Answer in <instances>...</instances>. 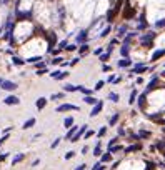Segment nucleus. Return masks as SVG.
<instances>
[{"mask_svg": "<svg viewBox=\"0 0 165 170\" xmlns=\"http://www.w3.org/2000/svg\"><path fill=\"white\" fill-rule=\"evenodd\" d=\"M145 70H147V67H145V65H137L135 69H133V72H135V73H143Z\"/></svg>", "mask_w": 165, "mask_h": 170, "instance_id": "cd10ccee", "label": "nucleus"}, {"mask_svg": "<svg viewBox=\"0 0 165 170\" xmlns=\"http://www.w3.org/2000/svg\"><path fill=\"white\" fill-rule=\"evenodd\" d=\"M107 7H108V2H107V0H100L99 7H97V13H104L105 10H107Z\"/></svg>", "mask_w": 165, "mask_h": 170, "instance_id": "2eb2a0df", "label": "nucleus"}, {"mask_svg": "<svg viewBox=\"0 0 165 170\" xmlns=\"http://www.w3.org/2000/svg\"><path fill=\"white\" fill-rule=\"evenodd\" d=\"M45 105H47V98H45V97H38L37 102H35V107H37V110H44Z\"/></svg>", "mask_w": 165, "mask_h": 170, "instance_id": "9b49d317", "label": "nucleus"}, {"mask_svg": "<svg viewBox=\"0 0 165 170\" xmlns=\"http://www.w3.org/2000/svg\"><path fill=\"white\" fill-rule=\"evenodd\" d=\"M3 104H5V105H19L20 98L17 97V95H7V97L3 98Z\"/></svg>", "mask_w": 165, "mask_h": 170, "instance_id": "0eeeda50", "label": "nucleus"}, {"mask_svg": "<svg viewBox=\"0 0 165 170\" xmlns=\"http://www.w3.org/2000/svg\"><path fill=\"white\" fill-rule=\"evenodd\" d=\"M135 95H137V92L133 90V92H132V95H130V100H128L130 104H133V102H135Z\"/></svg>", "mask_w": 165, "mask_h": 170, "instance_id": "3c124183", "label": "nucleus"}, {"mask_svg": "<svg viewBox=\"0 0 165 170\" xmlns=\"http://www.w3.org/2000/svg\"><path fill=\"white\" fill-rule=\"evenodd\" d=\"M3 80H5V79H3V77H0V85L3 83Z\"/></svg>", "mask_w": 165, "mask_h": 170, "instance_id": "4d7b16f0", "label": "nucleus"}, {"mask_svg": "<svg viewBox=\"0 0 165 170\" xmlns=\"http://www.w3.org/2000/svg\"><path fill=\"white\" fill-rule=\"evenodd\" d=\"M67 77H68V72H67V70H65V72L62 70V72H60V75H58L55 80H64V79H67Z\"/></svg>", "mask_w": 165, "mask_h": 170, "instance_id": "e433bc0d", "label": "nucleus"}, {"mask_svg": "<svg viewBox=\"0 0 165 170\" xmlns=\"http://www.w3.org/2000/svg\"><path fill=\"white\" fill-rule=\"evenodd\" d=\"M0 135H2V132H0Z\"/></svg>", "mask_w": 165, "mask_h": 170, "instance_id": "13d9d810", "label": "nucleus"}, {"mask_svg": "<svg viewBox=\"0 0 165 170\" xmlns=\"http://www.w3.org/2000/svg\"><path fill=\"white\" fill-rule=\"evenodd\" d=\"M100 167H102V162L99 160V162H95V164H93V167H92V168H90V170H99Z\"/></svg>", "mask_w": 165, "mask_h": 170, "instance_id": "49530a36", "label": "nucleus"}, {"mask_svg": "<svg viewBox=\"0 0 165 170\" xmlns=\"http://www.w3.org/2000/svg\"><path fill=\"white\" fill-rule=\"evenodd\" d=\"M82 45V47L79 48V52H80V55H83V54H87V52H89V45L87 44H80Z\"/></svg>", "mask_w": 165, "mask_h": 170, "instance_id": "c756f323", "label": "nucleus"}, {"mask_svg": "<svg viewBox=\"0 0 165 170\" xmlns=\"http://www.w3.org/2000/svg\"><path fill=\"white\" fill-rule=\"evenodd\" d=\"M40 137H42V133H37V135H33V139H32V140H38Z\"/></svg>", "mask_w": 165, "mask_h": 170, "instance_id": "864d4df0", "label": "nucleus"}, {"mask_svg": "<svg viewBox=\"0 0 165 170\" xmlns=\"http://www.w3.org/2000/svg\"><path fill=\"white\" fill-rule=\"evenodd\" d=\"M0 88H3V90H7V92H13V90L19 88V85L15 82H12V80H3V83L0 85Z\"/></svg>", "mask_w": 165, "mask_h": 170, "instance_id": "423d86ee", "label": "nucleus"}, {"mask_svg": "<svg viewBox=\"0 0 165 170\" xmlns=\"http://www.w3.org/2000/svg\"><path fill=\"white\" fill-rule=\"evenodd\" d=\"M117 143H118V137H114L112 140H108V143H107V150H108L110 147H114V145H117Z\"/></svg>", "mask_w": 165, "mask_h": 170, "instance_id": "c85d7f7f", "label": "nucleus"}, {"mask_svg": "<svg viewBox=\"0 0 165 170\" xmlns=\"http://www.w3.org/2000/svg\"><path fill=\"white\" fill-rule=\"evenodd\" d=\"M149 102H150V104H153V105H160L162 102H165V92H163V90L153 92V94L150 95Z\"/></svg>", "mask_w": 165, "mask_h": 170, "instance_id": "f03ea898", "label": "nucleus"}, {"mask_svg": "<svg viewBox=\"0 0 165 170\" xmlns=\"http://www.w3.org/2000/svg\"><path fill=\"white\" fill-rule=\"evenodd\" d=\"M60 142H62V137H57V139L50 143V148H52V150H54V148H57L58 145H60Z\"/></svg>", "mask_w": 165, "mask_h": 170, "instance_id": "bb28decb", "label": "nucleus"}, {"mask_svg": "<svg viewBox=\"0 0 165 170\" xmlns=\"http://www.w3.org/2000/svg\"><path fill=\"white\" fill-rule=\"evenodd\" d=\"M157 44H159V45H165V35H162V37H159Z\"/></svg>", "mask_w": 165, "mask_h": 170, "instance_id": "8fccbe9b", "label": "nucleus"}, {"mask_svg": "<svg viewBox=\"0 0 165 170\" xmlns=\"http://www.w3.org/2000/svg\"><path fill=\"white\" fill-rule=\"evenodd\" d=\"M128 50H130V45H128V44H124V45H122V48H120L122 57H127L128 55Z\"/></svg>", "mask_w": 165, "mask_h": 170, "instance_id": "5701e85b", "label": "nucleus"}, {"mask_svg": "<svg viewBox=\"0 0 165 170\" xmlns=\"http://www.w3.org/2000/svg\"><path fill=\"white\" fill-rule=\"evenodd\" d=\"M108 57H110V52H107V54H102L100 55V60H102V62H107Z\"/></svg>", "mask_w": 165, "mask_h": 170, "instance_id": "37998d69", "label": "nucleus"}, {"mask_svg": "<svg viewBox=\"0 0 165 170\" xmlns=\"http://www.w3.org/2000/svg\"><path fill=\"white\" fill-rule=\"evenodd\" d=\"M64 62V58H62V57H55L54 60H52V63H54V65H58V63H62Z\"/></svg>", "mask_w": 165, "mask_h": 170, "instance_id": "79ce46f5", "label": "nucleus"}, {"mask_svg": "<svg viewBox=\"0 0 165 170\" xmlns=\"http://www.w3.org/2000/svg\"><path fill=\"white\" fill-rule=\"evenodd\" d=\"M124 35H127V28L120 27V28H118V37H124Z\"/></svg>", "mask_w": 165, "mask_h": 170, "instance_id": "a19ab883", "label": "nucleus"}, {"mask_svg": "<svg viewBox=\"0 0 165 170\" xmlns=\"http://www.w3.org/2000/svg\"><path fill=\"white\" fill-rule=\"evenodd\" d=\"M10 60H12V63H13V65H17V67H22L23 63H27L25 60L22 58V57H17V55H13V57H12V58H10Z\"/></svg>", "mask_w": 165, "mask_h": 170, "instance_id": "4468645a", "label": "nucleus"}, {"mask_svg": "<svg viewBox=\"0 0 165 170\" xmlns=\"http://www.w3.org/2000/svg\"><path fill=\"white\" fill-rule=\"evenodd\" d=\"M118 119H120V113H114V117H110V119H108V125L114 127L115 123L118 122Z\"/></svg>", "mask_w": 165, "mask_h": 170, "instance_id": "4be33fe9", "label": "nucleus"}, {"mask_svg": "<svg viewBox=\"0 0 165 170\" xmlns=\"http://www.w3.org/2000/svg\"><path fill=\"white\" fill-rule=\"evenodd\" d=\"M9 139H10V135H9V133H3V135H0V147H2V145L5 143V142L9 140Z\"/></svg>", "mask_w": 165, "mask_h": 170, "instance_id": "72a5a7b5", "label": "nucleus"}, {"mask_svg": "<svg viewBox=\"0 0 165 170\" xmlns=\"http://www.w3.org/2000/svg\"><path fill=\"white\" fill-rule=\"evenodd\" d=\"M130 60L128 58H125V60H120V62H118V67H130Z\"/></svg>", "mask_w": 165, "mask_h": 170, "instance_id": "f704fd0d", "label": "nucleus"}, {"mask_svg": "<svg viewBox=\"0 0 165 170\" xmlns=\"http://www.w3.org/2000/svg\"><path fill=\"white\" fill-rule=\"evenodd\" d=\"M25 157H27L25 152H19V154H15V155L12 157V160H10V165H12V167H15V165L22 164V162L25 160Z\"/></svg>", "mask_w": 165, "mask_h": 170, "instance_id": "7ed1b4c3", "label": "nucleus"}, {"mask_svg": "<svg viewBox=\"0 0 165 170\" xmlns=\"http://www.w3.org/2000/svg\"><path fill=\"white\" fill-rule=\"evenodd\" d=\"M102 70H104V72H108V70H110V67H108V65H104V67H102Z\"/></svg>", "mask_w": 165, "mask_h": 170, "instance_id": "603ef678", "label": "nucleus"}, {"mask_svg": "<svg viewBox=\"0 0 165 170\" xmlns=\"http://www.w3.org/2000/svg\"><path fill=\"white\" fill-rule=\"evenodd\" d=\"M108 100L114 102V104H117V102H118V94H115V92H110V94H108Z\"/></svg>", "mask_w": 165, "mask_h": 170, "instance_id": "b1692460", "label": "nucleus"}, {"mask_svg": "<svg viewBox=\"0 0 165 170\" xmlns=\"http://www.w3.org/2000/svg\"><path fill=\"white\" fill-rule=\"evenodd\" d=\"M75 155H77V152H75V150H68V152H67V154L64 155V158H65V160H72Z\"/></svg>", "mask_w": 165, "mask_h": 170, "instance_id": "393cba45", "label": "nucleus"}, {"mask_svg": "<svg viewBox=\"0 0 165 170\" xmlns=\"http://www.w3.org/2000/svg\"><path fill=\"white\" fill-rule=\"evenodd\" d=\"M79 130V125H73V127H70L68 129V132H67V135H65V140H70L73 135H75V132Z\"/></svg>", "mask_w": 165, "mask_h": 170, "instance_id": "dca6fc26", "label": "nucleus"}, {"mask_svg": "<svg viewBox=\"0 0 165 170\" xmlns=\"http://www.w3.org/2000/svg\"><path fill=\"white\" fill-rule=\"evenodd\" d=\"M38 165H40V158H35V160L32 162V164H30V167L35 168V167H38Z\"/></svg>", "mask_w": 165, "mask_h": 170, "instance_id": "c03bdc74", "label": "nucleus"}, {"mask_svg": "<svg viewBox=\"0 0 165 170\" xmlns=\"http://www.w3.org/2000/svg\"><path fill=\"white\" fill-rule=\"evenodd\" d=\"M162 55H165V48H160V50L153 52V54H152V60H159Z\"/></svg>", "mask_w": 165, "mask_h": 170, "instance_id": "412c9836", "label": "nucleus"}, {"mask_svg": "<svg viewBox=\"0 0 165 170\" xmlns=\"http://www.w3.org/2000/svg\"><path fill=\"white\" fill-rule=\"evenodd\" d=\"M105 133H107V127H102L99 132H97V137H99V139H102V137H104Z\"/></svg>", "mask_w": 165, "mask_h": 170, "instance_id": "c9c22d12", "label": "nucleus"}, {"mask_svg": "<svg viewBox=\"0 0 165 170\" xmlns=\"http://www.w3.org/2000/svg\"><path fill=\"white\" fill-rule=\"evenodd\" d=\"M99 170H107V167H105V165H104V164H102V167H100Z\"/></svg>", "mask_w": 165, "mask_h": 170, "instance_id": "6e6d98bb", "label": "nucleus"}, {"mask_svg": "<svg viewBox=\"0 0 165 170\" xmlns=\"http://www.w3.org/2000/svg\"><path fill=\"white\" fill-rule=\"evenodd\" d=\"M10 155H12L10 152H5V154H0V164H3V162H5L7 158L10 157Z\"/></svg>", "mask_w": 165, "mask_h": 170, "instance_id": "473e14b6", "label": "nucleus"}, {"mask_svg": "<svg viewBox=\"0 0 165 170\" xmlns=\"http://www.w3.org/2000/svg\"><path fill=\"white\" fill-rule=\"evenodd\" d=\"M157 83H159V77H153V79L149 82V90H150V88H155Z\"/></svg>", "mask_w": 165, "mask_h": 170, "instance_id": "a878e982", "label": "nucleus"}, {"mask_svg": "<svg viewBox=\"0 0 165 170\" xmlns=\"http://www.w3.org/2000/svg\"><path fill=\"white\" fill-rule=\"evenodd\" d=\"M47 72H48V70H47V67H45V69H38L35 73H37V75H44V73H47Z\"/></svg>", "mask_w": 165, "mask_h": 170, "instance_id": "a18cd8bd", "label": "nucleus"}, {"mask_svg": "<svg viewBox=\"0 0 165 170\" xmlns=\"http://www.w3.org/2000/svg\"><path fill=\"white\" fill-rule=\"evenodd\" d=\"M93 54H95V55H100V54H102V48H97V50L93 52Z\"/></svg>", "mask_w": 165, "mask_h": 170, "instance_id": "5fc2aeb1", "label": "nucleus"}, {"mask_svg": "<svg viewBox=\"0 0 165 170\" xmlns=\"http://www.w3.org/2000/svg\"><path fill=\"white\" fill-rule=\"evenodd\" d=\"M87 37H89V30H80V34L77 35V44H83V42L87 40Z\"/></svg>", "mask_w": 165, "mask_h": 170, "instance_id": "9d476101", "label": "nucleus"}, {"mask_svg": "<svg viewBox=\"0 0 165 170\" xmlns=\"http://www.w3.org/2000/svg\"><path fill=\"white\" fill-rule=\"evenodd\" d=\"M73 170H87V164H80V165H77Z\"/></svg>", "mask_w": 165, "mask_h": 170, "instance_id": "de8ad7c7", "label": "nucleus"}, {"mask_svg": "<svg viewBox=\"0 0 165 170\" xmlns=\"http://www.w3.org/2000/svg\"><path fill=\"white\" fill-rule=\"evenodd\" d=\"M30 32H32V25H30L29 22H22V23H19V27H17L15 38L17 40H23L25 37L30 35Z\"/></svg>", "mask_w": 165, "mask_h": 170, "instance_id": "f257e3e1", "label": "nucleus"}, {"mask_svg": "<svg viewBox=\"0 0 165 170\" xmlns=\"http://www.w3.org/2000/svg\"><path fill=\"white\" fill-rule=\"evenodd\" d=\"M68 110H80L79 108V105H73V104H62V105H58L57 107V110L55 112H58V113H62V112H68Z\"/></svg>", "mask_w": 165, "mask_h": 170, "instance_id": "20e7f679", "label": "nucleus"}, {"mask_svg": "<svg viewBox=\"0 0 165 170\" xmlns=\"http://www.w3.org/2000/svg\"><path fill=\"white\" fill-rule=\"evenodd\" d=\"M35 122H37V120H35L33 117H32V119H29V120H27V122H23L22 129H23V130H29V129H32V127L35 125Z\"/></svg>", "mask_w": 165, "mask_h": 170, "instance_id": "f3484780", "label": "nucleus"}, {"mask_svg": "<svg viewBox=\"0 0 165 170\" xmlns=\"http://www.w3.org/2000/svg\"><path fill=\"white\" fill-rule=\"evenodd\" d=\"M73 123H75V119H73V117H65V120H64V127H65V129L73 127Z\"/></svg>", "mask_w": 165, "mask_h": 170, "instance_id": "a211bd4d", "label": "nucleus"}, {"mask_svg": "<svg viewBox=\"0 0 165 170\" xmlns=\"http://www.w3.org/2000/svg\"><path fill=\"white\" fill-rule=\"evenodd\" d=\"M165 25V17L162 20H159V22H155V27H163Z\"/></svg>", "mask_w": 165, "mask_h": 170, "instance_id": "09e8293b", "label": "nucleus"}, {"mask_svg": "<svg viewBox=\"0 0 165 170\" xmlns=\"http://www.w3.org/2000/svg\"><path fill=\"white\" fill-rule=\"evenodd\" d=\"M83 102H85V104H89V105H95L99 100H97V98H93L92 95H85V97H83Z\"/></svg>", "mask_w": 165, "mask_h": 170, "instance_id": "aec40b11", "label": "nucleus"}, {"mask_svg": "<svg viewBox=\"0 0 165 170\" xmlns=\"http://www.w3.org/2000/svg\"><path fill=\"white\" fill-rule=\"evenodd\" d=\"M65 94H52L50 95V100H60V98H64Z\"/></svg>", "mask_w": 165, "mask_h": 170, "instance_id": "7c9ffc66", "label": "nucleus"}, {"mask_svg": "<svg viewBox=\"0 0 165 170\" xmlns=\"http://www.w3.org/2000/svg\"><path fill=\"white\" fill-rule=\"evenodd\" d=\"M87 129H89V125H82V127H80V129L75 132V135H73L72 139H70V142H72V143H75V142H79V140L83 137V133L87 132Z\"/></svg>", "mask_w": 165, "mask_h": 170, "instance_id": "39448f33", "label": "nucleus"}, {"mask_svg": "<svg viewBox=\"0 0 165 170\" xmlns=\"http://www.w3.org/2000/svg\"><path fill=\"white\" fill-rule=\"evenodd\" d=\"M65 92H79V85H72V83H65L64 85Z\"/></svg>", "mask_w": 165, "mask_h": 170, "instance_id": "6ab92c4d", "label": "nucleus"}, {"mask_svg": "<svg viewBox=\"0 0 165 170\" xmlns=\"http://www.w3.org/2000/svg\"><path fill=\"white\" fill-rule=\"evenodd\" d=\"M102 108H104V102H97L95 105H93V108H92V112H90V117H97L99 113L102 112Z\"/></svg>", "mask_w": 165, "mask_h": 170, "instance_id": "1a4fd4ad", "label": "nucleus"}, {"mask_svg": "<svg viewBox=\"0 0 165 170\" xmlns=\"http://www.w3.org/2000/svg\"><path fill=\"white\" fill-rule=\"evenodd\" d=\"M89 152H90V147H89V145H83L82 150H80V154H82V155H87Z\"/></svg>", "mask_w": 165, "mask_h": 170, "instance_id": "ea45409f", "label": "nucleus"}, {"mask_svg": "<svg viewBox=\"0 0 165 170\" xmlns=\"http://www.w3.org/2000/svg\"><path fill=\"white\" fill-rule=\"evenodd\" d=\"M93 135H95V130H89V129H87V132L83 133L82 139H90V137H93Z\"/></svg>", "mask_w": 165, "mask_h": 170, "instance_id": "2f4dec72", "label": "nucleus"}, {"mask_svg": "<svg viewBox=\"0 0 165 170\" xmlns=\"http://www.w3.org/2000/svg\"><path fill=\"white\" fill-rule=\"evenodd\" d=\"M92 154H93V157H97V158H99L102 154H104V152H102V142H100V140L95 143V147H93V152H92Z\"/></svg>", "mask_w": 165, "mask_h": 170, "instance_id": "ddd939ff", "label": "nucleus"}, {"mask_svg": "<svg viewBox=\"0 0 165 170\" xmlns=\"http://www.w3.org/2000/svg\"><path fill=\"white\" fill-rule=\"evenodd\" d=\"M104 85H105L104 80H99V82L95 83V90H102V88H104Z\"/></svg>", "mask_w": 165, "mask_h": 170, "instance_id": "58836bf2", "label": "nucleus"}, {"mask_svg": "<svg viewBox=\"0 0 165 170\" xmlns=\"http://www.w3.org/2000/svg\"><path fill=\"white\" fill-rule=\"evenodd\" d=\"M112 157H114V155H112L110 152L107 150V152H104V154H102L100 157H99V160L102 162V164H107V162H110V160H112Z\"/></svg>", "mask_w": 165, "mask_h": 170, "instance_id": "f8f14e48", "label": "nucleus"}, {"mask_svg": "<svg viewBox=\"0 0 165 170\" xmlns=\"http://www.w3.org/2000/svg\"><path fill=\"white\" fill-rule=\"evenodd\" d=\"M153 37H155V35H153V32H152V34L143 35V37L140 38V44H142L143 47H149V44H152V42H153Z\"/></svg>", "mask_w": 165, "mask_h": 170, "instance_id": "6e6552de", "label": "nucleus"}, {"mask_svg": "<svg viewBox=\"0 0 165 170\" xmlns=\"http://www.w3.org/2000/svg\"><path fill=\"white\" fill-rule=\"evenodd\" d=\"M65 50H68V52H73V50H77V44H68L65 47Z\"/></svg>", "mask_w": 165, "mask_h": 170, "instance_id": "4c0bfd02", "label": "nucleus"}]
</instances>
